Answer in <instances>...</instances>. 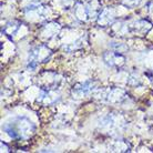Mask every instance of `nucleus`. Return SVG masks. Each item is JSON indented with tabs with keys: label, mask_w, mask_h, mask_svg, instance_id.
<instances>
[{
	"label": "nucleus",
	"mask_w": 153,
	"mask_h": 153,
	"mask_svg": "<svg viewBox=\"0 0 153 153\" xmlns=\"http://www.w3.org/2000/svg\"><path fill=\"white\" fill-rule=\"evenodd\" d=\"M36 126L29 119L18 117L8 122L4 126V130L13 139H27L35 132Z\"/></svg>",
	"instance_id": "obj_1"
},
{
	"label": "nucleus",
	"mask_w": 153,
	"mask_h": 153,
	"mask_svg": "<svg viewBox=\"0 0 153 153\" xmlns=\"http://www.w3.org/2000/svg\"><path fill=\"white\" fill-rule=\"evenodd\" d=\"M140 1L141 0H121V2L123 4H126L128 7H134V6H137V4H140Z\"/></svg>",
	"instance_id": "obj_5"
},
{
	"label": "nucleus",
	"mask_w": 153,
	"mask_h": 153,
	"mask_svg": "<svg viewBox=\"0 0 153 153\" xmlns=\"http://www.w3.org/2000/svg\"><path fill=\"white\" fill-rule=\"evenodd\" d=\"M112 15H114V12L112 11V9L108 8V9L103 10V11L100 13L98 22H99L100 25H102L103 27H105V26H108L109 23H111L112 21L114 20V16H112Z\"/></svg>",
	"instance_id": "obj_4"
},
{
	"label": "nucleus",
	"mask_w": 153,
	"mask_h": 153,
	"mask_svg": "<svg viewBox=\"0 0 153 153\" xmlns=\"http://www.w3.org/2000/svg\"><path fill=\"white\" fill-rule=\"evenodd\" d=\"M104 60L111 67H120L124 65V58L119 53H113V52H108L104 54Z\"/></svg>",
	"instance_id": "obj_3"
},
{
	"label": "nucleus",
	"mask_w": 153,
	"mask_h": 153,
	"mask_svg": "<svg viewBox=\"0 0 153 153\" xmlns=\"http://www.w3.org/2000/svg\"><path fill=\"white\" fill-rule=\"evenodd\" d=\"M51 56V50L45 46L36 47L32 49L29 54V67L35 68L39 62H45Z\"/></svg>",
	"instance_id": "obj_2"
}]
</instances>
